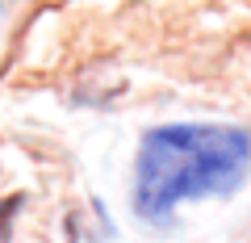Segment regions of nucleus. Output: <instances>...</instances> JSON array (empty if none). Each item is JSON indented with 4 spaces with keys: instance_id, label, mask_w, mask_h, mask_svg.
I'll use <instances>...</instances> for the list:
<instances>
[{
    "instance_id": "1",
    "label": "nucleus",
    "mask_w": 251,
    "mask_h": 243,
    "mask_svg": "<svg viewBox=\"0 0 251 243\" xmlns=\"http://www.w3.org/2000/svg\"><path fill=\"white\" fill-rule=\"evenodd\" d=\"M251 172V135L239 126H159L143 138L134 163V206L163 222L180 201L226 197Z\"/></svg>"
},
{
    "instance_id": "2",
    "label": "nucleus",
    "mask_w": 251,
    "mask_h": 243,
    "mask_svg": "<svg viewBox=\"0 0 251 243\" xmlns=\"http://www.w3.org/2000/svg\"><path fill=\"white\" fill-rule=\"evenodd\" d=\"M17 206V201H9V206H0V243H9V226H13V214L9 210Z\"/></svg>"
}]
</instances>
